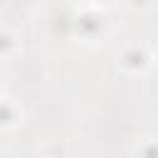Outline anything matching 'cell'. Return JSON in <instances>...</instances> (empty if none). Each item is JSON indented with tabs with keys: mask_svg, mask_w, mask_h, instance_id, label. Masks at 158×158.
Returning a JSON list of instances; mask_svg holds the SVG:
<instances>
[{
	"mask_svg": "<svg viewBox=\"0 0 158 158\" xmlns=\"http://www.w3.org/2000/svg\"><path fill=\"white\" fill-rule=\"evenodd\" d=\"M22 121V106L15 96L10 94H0V131L15 128Z\"/></svg>",
	"mask_w": 158,
	"mask_h": 158,
	"instance_id": "cell-3",
	"label": "cell"
},
{
	"mask_svg": "<svg viewBox=\"0 0 158 158\" xmlns=\"http://www.w3.org/2000/svg\"><path fill=\"white\" fill-rule=\"evenodd\" d=\"M72 27L81 42H101L109 32V17L99 5H81L77 7Z\"/></svg>",
	"mask_w": 158,
	"mask_h": 158,
	"instance_id": "cell-1",
	"label": "cell"
},
{
	"mask_svg": "<svg viewBox=\"0 0 158 158\" xmlns=\"http://www.w3.org/2000/svg\"><path fill=\"white\" fill-rule=\"evenodd\" d=\"M153 59H156V62H158V47H156V49H153Z\"/></svg>",
	"mask_w": 158,
	"mask_h": 158,
	"instance_id": "cell-6",
	"label": "cell"
},
{
	"mask_svg": "<svg viewBox=\"0 0 158 158\" xmlns=\"http://www.w3.org/2000/svg\"><path fill=\"white\" fill-rule=\"evenodd\" d=\"M151 62H153V52L141 42H128L116 54V67L123 74H141L151 67Z\"/></svg>",
	"mask_w": 158,
	"mask_h": 158,
	"instance_id": "cell-2",
	"label": "cell"
},
{
	"mask_svg": "<svg viewBox=\"0 0 158 158\" xmlns=\"http://www.w3.org/2000/svg\"><path fill=\"white\" fill-rule=\"evenodd\" d=\"M133 156L136 158H158V136H146L143 141H138Z\"/></svg>",
	"mask_w": 158,
	"mask_h": 158,
	"instance_id": "cell-5",
	"label": "cell"
},
{
	"mask_svg": "<svg viewBox=\"0 0 158 158\" xmlns=\"http://www.w3.org/2000/svg\"><path fill=\"white\" fill-rule=\"evenodd\" d=\"M22 52V40L15 30L0 27V59H12Z\"/></svg>",
	"mask_w": 158,
	"mask_h": 158,
	"instance_id": "cell-4",
	"label": "cell"
}]
</instances>
